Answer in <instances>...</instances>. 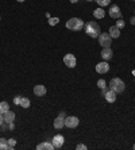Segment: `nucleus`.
<instances>
[{
	"label": "nucleus",
	"mask_w": 135,
	"mask_h": 150,
	"mask_svg": "<svg viewBox=\"0 0 135 150\" xmlns=\"http://www.w3.org/2000/svg\"><path fill=\"white\" fill-rule=\"evenodd\" d=\"M64 64H65L68 68H74L77 64V59L73 54L69 53V54H65V57H64Z\"/></svg>",
	"instance_id": "39448f33"
},
{
	"label": "nucleus",
	"mask_w": 135,
	"mask_h": 150,
	"mask_svg": "<svg viewBox=\"0 0 135 150\" xmlns=\"http://www.w3.org/2000/svg\"><path fill=\"white\" fill-rule=\"evenodd\" d=\"M88 1H93V0H88Z\"/></svg>",
	"instance_id": "473e14b6"
},
{
	"label": "nucleus",
	"mask_w": 135,
	"mask_h": 150,
	"mask_svg": "<svg viewBox=\"0 0 135 150\" xmlns=\"http://www.w3.org/2000/svg\"><path fill=\"white\" fill-rule=\"evenodd\" d=\"M130 22H131V25H135V16H131V19H130Z\"/></svg>",
	"instance_id": "c756f323"
},
{
	"label": "nucleus",
	"mask_w": 135,
	"mask_h": 150,
	"mask_svg": "<svg viewBox=\"0 0 135 150\" xmlns=\"http://www.w3.org/2000/svg\"><path fill=\"white\" fill-rule=\"evenodd\" d=\"M77 1H78V0H70V3H73V4L77 3Z\"/></svg>",
	"instance_id": "7c9ffc66"
},
{
	"label": "nucleus",
	"mask_w": 135,
	"mask_h": 150,
	"mask_svg": "<svg viewBox=\"0 0 135 150\" xmlns=\"http://www.w3.org/2000/svg\"><path fill=\"white\" fill-rule=\"evenodd\" d=\"M8 125H10V126H8V129H10V130H14V122H12V123H8Z\"/></svg>",
	"instance_id": "c85d7f7f"
},
{
	"label": "nucleus",
	"mask_w": 135,
	"mask_h": 150,
	"mask_svg": "<svg viewBox=\"0 0 135 150\" xmlns=\"http://www.w3.org/2000/svg\"><path fill=\"white\" fill-rule=\"evenodd\" d=\"M78 123H80V120L76 116H66L65 118V126L69 127V129H76L77 126H78Z\"/></svg>",
	"instance_id": "423d86ee"
},
{
	"label": "nucleus",
	"mask_w": 135,
	"mask_h": 150,
	"mask_svg": "<svg viewBox=\"0 0 135 150\" xmlns=\"http://www.w3.org/2000/svg\"><path fill=\"white\" fill-rule=\"evenodd\" d=\"M104 98H105V100H107L108 103H114V101L116 100V92L112 91V89H110V91H105V93H104Z\"/></svg>",
	"instance_id": "9b49d317"
},
{
	"label": "nucleus",
	"mask_w": 135,
	"mask_h": 150,
	"mask_svg": "<svg viewBox=\"0 0 135 150\" xmlns=\"http://www.w3.org/2000/svg\"><path fill=\"white\" fill-rule=\"evenodd\" d=\"M97 87L100 88V89H104V88H105V80L100 79V80L97 81Z\"/></svg>",
	"instance_id": "b1692460"
},
{
	"label": "nucleus",
	"mask_w": 135,
	"mask_h": 150,
	"mask_svg": "<svg viewBox=\"0 0 135 150\" xmlns=\"http://www.w3.org/2000/svg\"><path fill=\"white\" fill-rule=\"evenodd\" d=\"M134 149H135V145H134Z\"/></svg>",
	"instance_id": "72a5a7b5"
},
{
	"label": "nucleus",
	"mask_w": 135,
	"mask_h": 150,
	"mask_svg": "<svg viewBox=\"0 0 135 150\" xmlns=\"http://www.w3.org/2000/svg\"><path fill=\"white\" fill-rule=\"evenodd\" d=\"M110 87H111L112 91H115L116 93H122V92L124 91V83L122 81V79H118V77H115V79H112L111 83H110Z\"/></svg>",
	"instance_id": "7ed1b4c3"
},
{
	"label": "nucleus",
	"mask_w": 135,
	"mask_h": 150,
	"mask_svg": "<svg viewBox=\"0 0 135 150\" xmlns=\"http://www.w3.org/2000/svg\"><path fill=\"white\" fill-rule=\"evenodd\" d=\"M20 96H18V98H15V104H20Z\"/></svg>",
	"instance_id": "bb28decb"
},
{
	"label": "nucleus",
	"mask_w": 135,
	"mask_h": 150,
	"mask_svg": "<svg viewBox=\"0 0 135 150\" xmlns=\"http://www.w3.org/2000/svg\"><path fill=\"white\" fill-rule=\"evenodd\" d=\"M76 149L77 150H87V146H85V145H83V143H80V145H77Z\"/></svg>",
	"instance_id": "a878e982"
},
{
	"label": "nucleus",
	"mask_w": 135,
	"mask_h": 150,
	"mask_svg": "<svg viewBox=\"0 0 135 150\" xmlns=\"http://www.w3.org/2000/svg\"><path fill=\"white\" fill-rule=\"evenodd\" d=\"M108 70H110V65L107 64V61H104V62H99L96 65V72L100 74H104L107 73Z\"/></svg>",
	"instance_id": "6e6552de"
},
{
	"label": "nucleus",
	"mask_w": 135,
	"mask_h": 150,
	"mask_svg": "<svg viewBox=\"0 0 135 150\" xmlns=\"http://www.w3.org/2000/svg\"><path fill=\"white\" fill-rule=\"evenodd\" d=\"M58 22H59L58 18H49V23H50V26H56Z\"/></svg>",
	"instance_id": "5701e85b"
},
{
	"label": "nucleus",
	"mask_w": 135,
	"mask_h": 150,
	"mask_svg": "<svg viewBox=\"0 0 135 150\" xmlns=\"http://www.w3.org/2000/svg\"><path fill=\"white\" fill-rule=\"evenodd\" d=\"M0 150H8V143L6 138H0Z\"/></svg>",
	"instance_id": "aec40b11"
},
{
	"label": "nucleus",
	"mask_w": 135,
	"mask_h": 150,
	"mask_svg": "<svg viewBox=\"0 0 135 150\" xmlns=\"http://www.w3.org/2000/svg\"><path fill=\"white\" fill-rule=\"evenodd\" d=\"M38 150H43V149H47V150H54V146H53V143H49V142H43V143H39L38 146H37Z\"/></svg>",
	"instance_id": "f3484780"
},
{
	"label": "nucleus",
	"mask_w": 135,
	"mask_h": 150,
	"mask_svg": "<svg viewBox=\"0 0 135 150\" xmlns=\"http://www.w3.org/2000/svg\"><path fill=\"white\" fill-rule=\"evenodd\" d=\"M0 18H1V16H0Z\"/></svg>",
	"instance_id": "f704fd0d"
},
{
	"label": "nucleus",
	"mask_w": 135,
	"mask_h": 150,
	"mask_svg": "<svg viewBox=\"0 0 135 150\" xmlns=\"http://www.w3.org/2000/svg\"><path fill=\"white\" fill-rule=\"evenodd\" d=\"M84 27V22L80 18H72L66 22V28H69L72 31H78Z\"/></svg>",
	"instance_id": "f03ea898"
},
{
	"label": "nucleus",
	"mask_w": 135,
	"mask_h": 150,
	"mask_svg": "<svg viewBox=\"0 0 135 150\" xmlns=\"http://www.w3.org/2000/svg\"><path fill=\"white\" fill-rule=\"evenodd\" d=\"M3 116H4V122L6 123H12L15 119V114L12 111H7Z\"/></svg>",
	"instance_id": "2eb2a0df"
},
{
	"label": "nucleus",
	"mask_w": 135,
	"mask_h": 150,
	"mask_svg": "<svg viewBox=\"0 0 135 150\" xmlns=\"http://www.w3.org/2000/svg\"><path fill=\"white\" fill-rule=\"evenodd\" d=\"M101 57H103L104 61L111 59L112 58V50H111V47H103V50H101Z\"/></svg>",
	"instance_id": "f8f14e48"
},
{
	"label": "nucleus",
	"mask_w": 135,
	"mask_h": 150,
	"mask_svg": "<svg viewBox=\"0 0 135 150\" xmlns=\"http://www.w3.org/2000/svg\"><path fill=\"white\" fill-rule=\"evenodd\" d=\"M16 1H19V3H22V1H24V0H16Z\"/></svg>",
	"instance_id": "2f4dec72"
},
{
	"label": "nucleus",
	"mask_w": 135,
	"mask_h": 150,
	"mask_svg": "<svg viewBox=\"0 0 135 150\" xmlns=\"http://www.w3.org/2000/svg\"><path fill=\"white\" fill-rule=\"evenodd\" d=\"M85 33L90 38H97L100 35V26L97 25V22H88L85 26Z\"/></svg>",
	"instance_id": "f257e3e1"
},
{
	"label": "nucleus",
	"mask_w": 135,
	"mask_h": 150,
	"mask_svg": "<svg viewBox=\"0 0 135 150\" xmlns=\"http://www.w3.org/2000/svg\"><path fill=\"white\" fill-rule=\"evenodd\" d=\"M7 111H10V105H8L7 101H1L0 103V114H6Z\"/></svg>",
	"instance_id": "a211bd4d"
},
{
	"label": "nucleus",
	"mask_w": 135,
	"mask_h": 150,
	"mask_svg": "<svg viewBox=\"0 0 135 150\" xmlns=\"http://www.w3.org/2000/svg\"><path fill=\"white\" fill-rule=\"evenodd\" d=\"M96 1H97V4H99V7H105V6L110 4L111 0H96Z\"/></svg>",
	"instance_id": "4be33fe9"
},
{
	"label": "nucleus",
	"mask_w": 135,
	"mask_h": 150,
	"mask_svg": "<svg viewBox=\"0 0 135 150\" xmlns=\"http://www.w3.org/2000/svg\"><path fill=\"white\" fill-rule=\"evenodd\" d=\"M3 123H6L4 122V116H3V114H0V126L3 125Z\"/></svg>",
	"instance_id": "cd10ccee"
},
{
	"label": "nucleus",
	"mask_w": 135,
	"mask_h": 150,
	"mask_svg": "<svg viewBox=\"0 0 135 150\" xmlns=\"http://www.w3.org/2000/svg\"><path fill=\"white\" fill-rule=\"evenodd\" d=\"M93 16L96 18V19H103V18L105 16V11H104L101 7L96 8V10L93 11Z\"/></svg>",
	"instance_id": "dca6fc26"
},
{
	"label": "nucleus",
	"mask_w": 135,
	"mask_h": 150,
	"mask_svg": "<svg viewBox=\"0 0 135 150\" xmlns=\"http://www.w3.org/2000/svg\"><path fill=\"white\" fill-rule=\"evenodd\" d=\"M30 104H31V103H30V100H28L27 98H22L20 99V107H23V108H28V107H30Z\"/></svg>",
	"instance_id": "6ab92c4d"
},
{
	"label": "nucleus",
	"mask_w": 135,
	"mask_h": 150,
	"mask_svg": "<svg viewBox=\"0 0 135 150\" xmlns=\"http://www.w3.org/2000/svg\"><path fill=\"white\" fill-rule=\"evenodd\" d=\"M64 142H65V138H64L61 134H57V135L53 137L52 143H53V146H54V149H59V147H62Z\"/></svg>",
	"instance_id": "0eeeda50"
},
{
	"label": "nucleus",
	"mask_w": 135,
	"mask_h": 150,
	"mask_svg": "<svg viewBox=\"0 0 135 150\" xmlns=\"http://www.w3.org/2000/svg\"><path fill=\"white\" fill-rule=\"evenodd\" d=\"M110 16L114 18V19H119V18L122 16V11H120V8H119V6H116V4L111 6V10H110Z\"/></svg>",
	"instance_id": "1a4fd4ad"
},
{
	"label": "nucleus",
	"mask_w": 135,
	"mask_h": 150,
	"mask_svg": "<svg viewBox=\"0 0 135 150\" xmlns=\"http://www.w3.org/2000/svg\"><path fill=\"white\" fill-rule=\"evenodd\" d=\"M7 143H8V150H12L15 147V145H16V141L14 138H11V139H7Z\"/></svg>",
	"instance_id": "412c9836"
},
{
	"label": "nucleus",
	"mask_w": 135,
	"mask_h": 150,
	"mask_svg": "<svg viewBox=\"0 0 135 150\" xmlns=\"http://www.w3.org/2000/svg\"><path fill=\"white\" fill-rule=\"evenodd\" d=\"M53 126H54V129H57V130H61L65 126V118L64 116H57L56 119H54V123H53Z\"/></svg>",
	"instance_id": "9d476101"
},
{
	"label": "nucleus",
	"mask_w": 135,
	"mask_h": 150,
	"mask_svg": "<svg viewBox=\"0 0 135 150\" xmlns=\"http://www.w3.org/2000/svg\"><path fill=\"white\" fill-rule=\"evenodd\" d=\"M46 87H43V85H35L34 87V93L37 95V96H39V98H42V96H45L46 95Z\"/></svg>",
	"instance_id": "ddd939ff"
},
{
	"label": "nucleus",
	"mask_w": 135,
	"mask_h": 150,
	"mask_svg": "<svg viewBox=\"0 0 135 150\" xmlns=\"http://www.w3.org/2000/svg\"><path fill=\"white\" fill-rule=\"evenodd\" d=\"M97 38H99V43H100V46H103V47H111L112 38L108 33H101Z\"/></svg>",
	"instance_id": "20e7f679"
},
{
	"label": "nucleus",
	"mask_w": 135,
	"mask_h": 150,
	"mask_svg": "<svg viewBox=\"0 0 135 150\" xmlns=\"http://www.w3.org/2000/svg\"><path fill=\"white\" fill-rule=\"evenodd\" d=\"M116 27H118V28H123V27H124V21L119 18L118 22H116Z\"/></svg>",
	"instance_id": "393cba45"
},
{
	"label": "nucleus",
	"mask_w": 135,
	"mask_h": 150,
	"mask_svg": "<svg viewBox=\"0 0 135 150\" xmlns=\"http://www.w3.org/2000/svg\"><path fill=\"white\" fill-rule=\"evenodd\" d=\"M108 34L111 35V38H119L120 37V28H118L116 26H111Z\"/></svg>",
	"instance_id": "4468645a"
}]
</instances>
